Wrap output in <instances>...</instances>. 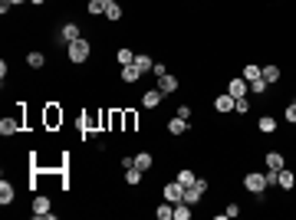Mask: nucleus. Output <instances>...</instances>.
Returning <instances> with one entry per match:
<instances>
[{"label":"nucleus","mask_w":296,"mask_h":220,"mask_svg":"<svg viewBox=\"0 0 296 220\" xmlns=\"http://www.w3.org/2000/svg\"><path fill=\"white\" fill-rule=\"evenodd\" d=\"M66 49H69V63H86L89 53H92V43L89 40H73V43H66Z\"/></svg>","instance_id":"obj_1"},{"label":"nucleus","mask_w":296,"mask_h":220,"mask_svg":"<svg viewBox=\"0 0 296 220\" xmlns=\"http://www.w3.org/2000/svg\"><path fill=\"white\" fill-rule=\"evenodd\" d=\"M243 187H247V191H250V194H263V191H267V171H247V174H243Z\"/></svg>","instance_id":"obj_2"},{"label":"nucleus","mask_w":296,"mask_h":220,"mask_svg":"<svg viewBox=\"0 0 296 220\" xmlns=\"http://www.w3.org/2000/svg\"><path fill=\"white\" fill-rule=\"evenodd\" d=\"M227 92L234 99H247V92H250V82L247 79H227Z\"/></svg>","instance_id":"obj_3"},{"label":"nucleus","mask_w":296,"mask_h":220,"mask_svg":"<svg viewBox=\"0 0 296 220\" xmlns=\"http://www.w3.org/2000/svg\"><path fill=\"white\" fill-rule=\"evenodd\" d=\"M43 122H46V128H59V125H63V109H59V105H46Z\"/></svg>","instance_id":"obj_4"},{"label":"nucleus","mask_w":296,"mask_h":220,"mask_svg":"<svg viewBox=\"0 0 296 220\" xmlns=\"http://www.w3.org/2000/svg\"><path fill=\"white\" fill-rule=\"evenodd\" d=\"M23 128L20 115H10V119H0V135H17Z\"/></svg>","instance_id":"obj_5"},{"label":"nucleus","mask_w":296,"mask_h":220,"mask_svg":"<svg viewBox=\"0 0 296 220\" xmlns=\"http://www.w3.org/2000/svg\"><path fill=\"white\" fill-rule=\"evenodd\" d=\"M234 105H237V99H234L230 92H220L217 99H214V109H217L220 115H224V112H234Z\"/></svg>","instance_id":"obj_6"},{"label":"nucleus","mask_w":296,"mask_h":220,"mask_svg":"<svg viewBox=\"0 0 296 220\" xmlns=\"http://www.w3.org/2000/svg\"><path fill=\"white\" fill-rule=\"evenodd\" d=\"M161 99H164L161 89H148V92L142 96V105H145V109H158V105H161Z\"/></svg>","instance_id":"obj_7"},{"label":"nucleus","mask_w":296,"mask_h":220,"mask_svg":"<svg viewBox=\"0 0 296 220\" xmlns=\"http://www.w3.org/2000/svg\"><path fill=\"white\" fill-rule=\"evenodd\" d=\"M79 23H63V26H59V40H63V43H73V40H79Z\"/></svg>","instance_id":"obj_8"},{"label":"nucleus","mask_w":296,"mask_h":220,"mask_svg":"<svg viewBox=\"0 0 296 220\" xmlns=\"http://www.w3.org/2000/svg\"><path fill=\"white\" fill-rule=\"evenodd\" d=\"M13 197H17V191H13V184L3 177V181H0V204H3V207H10Z\"/></svg>","instance_id":"obj_9"},{"label":"nucleus","mask_w":296,"mask_h":220,"mask_svg":"<svg viewBox=\"0 0 296 220\" xmlns=\"http://www.w3.org/2000/svg\"><path fill=\"white\" fill-rule=\"evenodd\" d=\"M135 128H138V112L125 109L122 112V132H135Z\"/></svg>","instance_id":"obj_10"},{"label":"nucleus","mask_w":296,"mask_h":220,"mask_svg":"<svg viewBox=\"0 0 296 220\" xmlns=\"http://www.w3.org/2000/svg\"><path fill=\"white\" fill-rule=\"evenodd\" d=\"M201 197H204V191H201L197 184L185 187V194H181V200H185V204H191V207H194V204H201Z\"/></svg>","instance_id":"obj_11"},{"label":"nucleus","mask_w":296,"mask_h":220,"mask_svg":"<svg viewBox=\"0 0 296 220\" xmlns=\"http://www.w3.org/2000/svg\"><path fill=\"white\" fill-rule=\"evenodd\" d=\"M158 89H161L164 96H171V92H178V79L171 73H164V76H158Z\"/></svg>","instance_id":"obj_12"},{"label":"nucleus","mask_w":296,"mask_h":220,"mask_svg":"<svg viewBox=\"0 0 296 220\" xmlns=\"http://www.w3.org/2000/svg\"><path fill=\"white\" fill-rule=\"evenodd\" d=\"M181 194H185V184H164V200H171V204H178L181 200Z\"/></svg>","instance_id":"obj_13"},{"label":"nucleus","mask_w":296,"mask_h":220,"mask_svg":"<svg viewBox=\"0 0 296 220\" xmlns=\"http://www.w3.org/2000/svg\"><path fill=\"white\" fill-rule=\"evenodd\" d=\"M276 187H283V191H293V187H296V174L283 168V171H280V177H276Z\"/></svg>","instance_id":"obj_14"},{"label":"nucleus","mask_w":296,"mask_h":220,"mask_svg":"<svg viewBox=\"0 0 296 220\" xmlns=\"http://www.w3.org/2000/svg\"><path fill=\"white\" fill-rule=\"evenodd\" d=\"M263 161H267L270 171H283V154H280V151H267V154H263Z\"/></svg>","instance_id":"obj_15"},{"label":"nucleus","mask_w":296,"mask_h":220,"mask_svg":"<svg viewBox=\"0 0 296 220\" xmlns=\"http://www.w3.org/2000/svg\"><path fill=\"white\" fill-rule=\"evenodd\" d=\"M40 214H50V197L46 194H36L33 197V217H40Z\"/></svg>","instance_id":"obj_16"},{"label":"nucleus","mask_w":296,"mask_h":220,"mask_svg":"<svg viewBox=\"0 0 296 220\" xmlns=\"http://www.w3.org/2000/svg\"><path fill=\"white\" fill-rule=\"evenodd\" d=\"M138 79H142V69L135 66V63L122 66V82H138Z\"/></svg>","instance_id":"obj_17"},{"label":"nucleus","mask_w":296,"mask_h":220,"mask_svg":"<svg viewBox=\"0 0 296 220\" xmlns=\"http://www.w3.org/2000/svg\"><path fill=\"white\" fill-rule=\"evenodd\" d=\"M188 125H191V122H185V119H171L168 122V135H185V132H191V128H188Z\"/></svg>","instance_id":"obj_18"},{"label":"nucleus","mask_w":296,"mask_h":220,"mask_svg":"<svg viewBox=\"0 0 296 220\" xmlns=\"http://www.w3.org/2000/svg\"><path fill=\"white\" fill-rule=\"evenodd\" d=\"M106 20H109V23H119V20H122V7H119V0H109V3H106Z\"/></svg>","instance_id":"obj_19"},{"label":"nucleus","mask_w":296,"mask_h":220,"mask_svg":"<svg viewBox=\"0 0 296 220\" xmlns=\"http://www.w3.org/2000/svg\"><path fill=\"white\" fill-rule=\"evenodd\" d=\"M27 66H30V69H43L46 66V56L40 53V49H33V53H27Z\"/></svg>","instance_id":"obj_20"},{"label":"nucleus","mask_w":296,"mask_h":220,"mask_svg":"<svg viewBox=\"0 0 296 220\" xmlns=\"http://www.w3.org/2000/svg\"><path fill=\"white\" fill-rule=\"evenodd\" d=\"M260 76L273 86V82H280V66H273V63H270V66H260Z\"/></svg>","instance_id":"obj_21"},{"label":"nucleus","mask_w":296,"mask_h":220,"mask_svg":"<svg viewBox=\"0 0 296 220\" xmlns=\"http://www.w3.org/2000/svg\"><path fill=\"white\" fill-rule=\"evenodd\" d=\"M106 3H109V0H89L86 3L89 17H106Z\"/></svg>","instance_id":"obj_22"},{"label":"nucleus","mask_w":296,"mask_h":220,"mask_svg":"<svg viewBox=\"0 0 296 220\" xmlns=\"http://www.w3.org/2000/svg\"><path fill=\"white\" fill-rule=\"evenodd\" d=\"M142 174H145V171H138L135 165H132V168H125V184L138 187V184H142Z\"/></svg>","instance_id":"obj_23"},{"label":"nucleus","mask_w":296,"mask_h":220,"mask_svg":"<svg viewBox=\"0 0 296 220\" xmlns=\"http://www.w3.org/2000/svg\"><path fill=\"white\" fill-rule=\"evenodd\" d=\"M155 217H158V220H175V204H171V200H164L161 207L155 210Z\"/></svg>","instance_id":"obj_24"},{"label":"nucleus","mask_w":296,"mask_h":220,"mask_svg":"<svg viewBox=\"0 0 296 220\" xmlns=\"http://www.w3.org/2000/svg\"><path fill=\"white\" fill-rule=\"evenodd\" d=\"M257 128H260L263 135H273L276 132V119H273V115H263V119L257 122Z\"/></svg>","instance_id":"obj_25"},{"label":"nucleus","mask_w":296,"mask_h":220,"mask_svg":"<svg viewBox=\"0 0 296 220\" xmlns=\"http://www.w3.org/2000/svg\"><path fill=\"white\" fill-rule=\"evenodd\" d=\"M152 165H155V158L148 151H138V154H135V168H138V171H148Z\"/></svg>","instance_id":"obj_26"},{"label":"nucleus","mask_w":296,"mask_h":220,"mask_svg":"<svg viewBox=\"0 0 296 220\" xmlns=\"http://www.w3.org/2000/svg\"><path fill=\"white\" fill-rule=\"evenodd\" d=\"M175 181H178V184H185V187H191V184H194V181H197V174H194V171H191V168H181V171H178V177H175Z\"/></svg>","instance_id":"obj_27"},{"label":"nucleus","mask_w":296,"mask_h":220,"mask_svg":"<svg viewBox=\"0 0 296 220\" xmlns=\"http://www.w3.org/2000/svg\"><path fill=\"white\" fill-rule=\"evenodd\" d=\"M135 66L142 69V73H148V69H155V59L148 53H135Z\"/></svg>","instance_id":"obj_28"},{"label":"nucleus","mask_w":296,"mask_h":220,"mask_svg":"<svg viewBox=\"0 0 296 220\" xmlns=\"http://www.w3.org/2000/svg\"><path fill=\"white\" fill-rule=\"evenodd\" d=\"M115 63H119V66H129V63H135V53H132L129 46H122L119 53H115Z\"/></svg>","instance_id":"obj_29"},{"label":"nucleus","mask_w":296,"mask_h":220,"mask_svg":"<svg viewBox=\"0 0 296 220\" xmlns=\"http://www.w3.org/2000/svg\"><path fill=\"white\" fill-rule=\"evenodd\" d=\"M175 220H191V204L178 200V204H175Z\"/></svg>","instance_id":"obj_30"},{"label":"nucleus","mask_w":296,"mask_h":220,"mask_svg":"<svg viewBox=\"0 0 296 220\" xmlns=\"http://www.w3.org/2000/svg\"><path fill=\"white\" fill-rule=\"evenodd\" d=\"M267 86H270V82H267V79H253V82H250V92H253V96H263V92H267Z\"/></svg>","instance_id":"obj_31"},{"label":"nucleus","mask_w":296,"mask_h":220,"mask_svg":"<svg viewBox=\"0 0 296 220\" xmlns=\"http://www.w3.org/2000/svg\"><path fill=\"white\" fill-rule=\"evenodd\" d=\"M243 79H247V82H253V79H260V66H243Z\"/></svg>","instance_id":"obj_32"},{"label":"nucleus","mask_w":296,"mask_h":220,"mask_svg":"<svg viewBox=\"0 0 296 220\" xmlns=\"http://www.w3.org/2000/svg\"><path fill=\"white\" fill-rule=\"evenodd\" d=\"M283 119L290 122V125H296V99L290 102V105H286V112H283Z\"/></svg>","instance_id":"obj_33"},{"label":"nucleus","mask_w":296,"mask_h":220,"mask_svg":"<svg viewBox=\"0 0 296 220\" xmlns=\"http://www.w3.org/2000/svg\"><path fill=\"white\" fill-rule=\"evenodd\" d=\"M175 115H178V119H185V122H191V105H178Z\"/></svg>","instance_id":"obj_34"},{"label":"nucleus","mask_w":296,"mask_h":220,"mask_svg":"<svg viewBox=\"0 0 296 220\" xmlns=\"http://www.w3.org/2000/svg\"><path fill=\"white\" fill-rule=\"evenodd\" d=\"M234 112H241V115H247V112H250V102H247V99H237V105H234Z\"/></svg>","instance_id":"obj_35"},{"label":"nucleus","mask_w":296,"mask_h":220,"mask_svg":"<svg viewBox=\"0 0 296 220\" xmlns=\"http://www.w3.org/2000/svg\"><path fill=\"white\" fill-rule=\"evenodd\" d=\"M237 214H241V204H227L224 207V217H237Z\"/></svg>","instance_id":"obj_36"},{"label":"nucleus","mask_w":296,"mask_h":220,"mask_svg":"<svg viewBox=\"0 0 296 220\" xmlns=\"http://www.w3.org/2000/svg\"><path fill=\"white\" fill-rule=\"evenodd\" d=\"M10 7H13L10 0H0V13H3V17H7V13H10Z\"/></svg>","instance_id":"obj_37"},{"label":"nucleus","mask_w":296,"mask_h":220,"mask_svg":"<svg viewBox=\"0 0 296 220\" xmlns=\"http://www.w3.org/2000/svg\"><path fill=\"white\" fill-rule=\"evenodd\" d=\"M30 3H33V7H40V3H46V0H30Z\"/></svg>","instance_id":"obj_38"},{"label":"nucleus","mask_w":296,"mask_h":220,"mask_svg":"<svg viewBox=\"0 0 296 220\" xmlns=\"http://www.w3.org/2000/svg\"><path fill=\"white\" fill-rule=\"evenodd\" d=\"M10 3H13V7H17V3H30V0H10Z\"/></svg>","instance_id":"obj_39"}]
</instances>
